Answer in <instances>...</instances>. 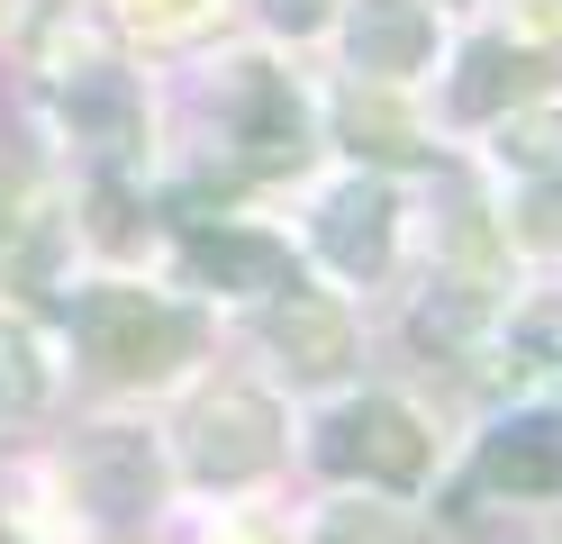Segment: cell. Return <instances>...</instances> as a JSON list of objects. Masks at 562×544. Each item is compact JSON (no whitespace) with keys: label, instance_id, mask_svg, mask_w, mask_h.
<instances>
[{"label":"cell","instance_id":"cell-1","mask_svg":"<svg viewBox=\"0 0 562 544\" xmlns=\"http://www.w3.org/2000/svg\"><path fill=\"white\" fill-rule=\"evenodd\" d=\"M74 345L100 363L110 381H155L172 363H191L200 345V318L155 300V290H127V281H91L74 300Z\"/></svg>","mask_w":562,"mask_h":544},{"label":"cell","instance_id":"cell-2","mask_svg":"<svg viewBox=\"0 0 562 544\" xmlns=\"http://www.w3.org/2000/svg\"><path fill=\"white\" fill-rule=\"evenodd\" d=\"M318 463L336 481H381V490H408L427 471V435L400 399H345V409L318 426Z\"/></svg>","mask_w":562,"mask_h":544},{"label":"cell","instance_id":"cell-3","mask_svg":"<svg viewBox=\"0 0 562 544\" xmlns=\"http://www.w3.org/2000/svg\"><path fill=\"white\" fill-rule=\"evenodd\" d=\"M272 435H281V418L263 390H218L191 409V471L200 481H255L272 463Z\"/></svg>","mask_w":562,"mask_h":544},{"label":"cell","instance_id":"cell-4","mask_svg":"<svg viewBox=\"0 0 562 544\" xmlns=\"http://www.w3.org/2000/svg\"><path fill=\"white\" fill-rule=\"evenodd\" d=\"M391 218H400L391 181H345V191H327V209H318V254L345 281H372L381 264H391Z\"/></svg>","mask_w":562,"mask_h":544},{"label":"cell","instance_id":"cell-5","mask_svg":"<svg viewBox=\"0 0 562 544\" xmlns=\"http://www.w3.org/2000/svg\"><path fill=\"white\" fill-rule=\"evenodd\" d=\"M182 254H191V273L218 281V290H255V300H291L300 290L291 254H281L272 236H245V227H191Z\"/></svg>","mask_w":562,"mask_h":544},{"label":"cell","instance_id":"cell-6","mask_svg":"<svg viewBox=\"0 0 562 544\" xmlns=\"http://www.w3.org/2000/svg\"><path fill=\"white\" fill-rule=\"evenodd\" d=\"M481 490H517V499H544L562 490V418H508V426H490V445H481Z\"/></svg>","mask_w":562,"mask_h":544},{"label":"cell","instance_id":"cell-7","mask_svg":"<svg viewBox=\"0 0 562 544\" xmlns=\"http://www.w3.org/2000/svg\"><path fill=\"white\" fill-rule=\"evenodd\" d=\"M436 46V19L417 10V0H355V27H345V55H355V73H381V82H400V73H417Z\"/></svg>","mask_w":562,"mask_h":544},{"label":"cell","instance_id":"cell-8","mask_svg":"<svg viewBox=\"0 0 562 544\" xmlns=\"http://www.w3.org/2000/svg\"><path fill=\"white\" fill-rule=\"evenodd\" d=\"M300 155H308V109H300V91L281 82V73L245 64V164H255V173H291Z\"/></svg>","mask_w":562,"mask_h":544},{"label":"cell","instance_id":"cell-9","mask_svg":"<svg viewBox=\"0 0 562 544\" xmlns=\"http://www.w3.org/2000/svg\"><path fill=\"white\" fill-rule=\"evenodd\" d=\"M536 73H544V55H526V46H499V36H481V46L463 55V73H453V91H445V109L453 119H499V109L517 100V91H536Z\"/></svg>","mask_w":562,"mask_h":544},{"label":"cell","instance_id":"cell-10","mask_svg":"<svg viewBox=\"0 0 562 544\" xmlns=\"http://www.w3.org/2000/svg\"><path fill=\"white\" fill-rule=\"evenodd\" d=\"M82 490H91V508H110V518L155 508V454H146V435L100 426L91 445H82Z\"/></svg>","mask_w":562,"mask_h":544},{"label":"cell","instance_id":"cell-11","mask_svg":"<svg viewBox=\"0 0 562 544\" xmlns=\"http://www.w3.org/2000/svg\"><path fill=\"white\" fill-rule=\"evenodd\" d=\"M272 345L291 354L300 381H336L345 363H355V326H345L327 300H308V290H291V309L272 318Z\"/></svg>","mask_w":562,"mask_h":544},{"label":"cell","instance_id":"cell-12","mask_svg":"<svg viewBox=\"0 0 562 544\" xmlns=\"http://www.w3.org/2000/svg\"><path fill=\"white\" fill-rule=\"evenodd\" d=\"M64 109H74V127H100V136H127V119H136V100H127V82L119 73H91V82H74L64 91Z\"/></svg>","mask_w":562,"mask_h":544},{"label":"cell","instance_id":"cell-13","mask_svg":"<svg viewBox=\"0 0 562 544\" xmlns=\"http://www.w3.org/2000/svg\"><path fill=\"white\" fill-rule=\"evenodd\" d=\"M46 399V373H37V345L19 326H0V418H27Z\"/></svg>","mask_w":562,"mask_h":544},{"label":"cell","instance_id":"cell-14","mask_svg":"<svg viewBox=\"0 0 562 544\" xmlns=\"http://www.w3.org/2000/svg\"><path fill=\"white\" fill-rule=\"evenodd\" d=\"M499 155H517L526 173H553V164H562V119H526V127L499 145Z\"/></svg>","mask_w":562,"mask_h":544},{"label":"cell","instance_id":"cell-15","mask_svg":"<svg viewBox=\"0 0 562 544\" xmlns=\"http://www.w3.org/2000/svg\"><path fill=\"white\" fill-rule=\"evenodd\" d=\"M508 336H517L526 354H562V309H526V318L508 326Z\"/></svg>","mask_w":562,"mask_h":544},{"label":"cell","instance_id":"cell-16","mask_svg":"<svg viewBox=\"0 0 562 544\" xmlns=\"http://www.w3.org/2000/svg\"><path fill=\"white\" fill-rule=\"evenodd\" d=\"M263 10H272V27L308 36V27H327V10H336V0H263Z\"/></svg>","mask_w":562,"mask_h":544}]
</instances>
